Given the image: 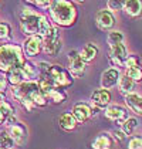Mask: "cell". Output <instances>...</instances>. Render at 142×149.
I'll return each instance as SVG.
<instances>
[{
    "label": "cell",
    "mask_w": 142,
    "mask_h": 149,
    "mask_svg": "<svg viewBox=\"0 0 142 149\" xmlns=\"http://www.w3.org/2000/svg\"><path fill=\"white\" fill-rule=\"evenodd\" d=\"M19 22H20V29H22L23 34L29 36V37L38 36V37L44 38V37H47L48 33L51 31V29L54 27L47 20L46 16L37 13L30 7H24L20 12Z\"/></svg>",
    "instance_id": "1"
},
{
    "label": "cell",
    "mask_w": 142,
    "mask_h": 149,
    "mask_svg": "<svg viewBox=\"0 0 142 149\" xmlns=\"http://www.w3.org/2000/svg\"><path fill=\"white\" fill-rule=\"evenodd\" d=\"M12 97L27 111H31L34 107H46L48 102L37 81H24L20 85L12 87Z\"/></svg>",
    "instance_id": "2"
},
{
    "label": "cell",
    "mask_w": 142,
    "mask_h": 149,
    "mask_svg": "<svg viewBox=\"0 0 142 149\" xmlns=\"http://www.w3.org/2000/svg\"><path fill=\"white\" fill-rule=\"evenodd\" d=\"M26 63L23 48L17 44H1L0 46V71L10 72L22 68Z\"/></svg>",
    "instance_id": "3"
},
{
    "label": "cell",
    "mask_w": 142,
    "mask_h": 149,
    "mask_svg": "<svg viewBox=\"0 0 142 149\" xmlns=\"http://www.w3.org/2000/svg\"><path fill=\"white\" fill-rule=\"evenodd\" d=\"M53 22L61 27H70L77 20V9L74 3L67 0H56L51 1V6L48 9Z\"/></svg>",
    "instance_id": "4"
},
{
    "label": "cell",
    "mask_w": 142,
    "mask_h": 149,
    "mask_svg": "<svg viewBox=\"0 0 142 149\" xmlns=\"http://www.w3.org/2000/svg\"><path fill=\"white\" fill-rule=\"evenodd\" d=\"M48 75H50V78L53 80L54 85L57 88H65V87H70L72 84V78H71L70 72L58 64L51 65V68L48 71Z\"/></svg>",
    "instance_id": "5"
},
{
    "label": "cell",
    "mask_w": 142,
    "mask_h": 149,
    "mask_svg": "<svg viewBox=\"0 0 142 149\" xmlns=\"http://www.w3.org/2000/svg\"><path fill=\"white\" fill-rule=\"evenodd\" d=\"M61 46L63 44L60 38V31L56 27H53L47 37L43 38V51L48 56H57L61 50Z\"/></svg>",
    "instance_id": "6"
},
{
    "label": "cell",
    "mask_w": 142,
    "mask_h": 149,
    "mask_svg": "<svg viewBox=\"0 0 142 149\" xmlns=\"http://www.w3.org/2000/svg\"><path fill=\"white\" fill-rule=\"evenodd\" d=\"M85 67H87V63H84V60L81 58L78 51L72 50L68 53V71L71 72L72 77H75V78L83 77L85 72Z\"/></svg>",
    "instance_id": "7"
},
{
    "label": "cell",
    "mask_w": 142,
    "mask_h": 149,
    "mask_svg": "<svg viewBox=\"0 0 142 149\" xmlns=\"http://www.w3.org/2000/svg\"><path fill=\"white\" fill-rule=\"evenodd\" d=\"M7 132L10 134V136L13 138L16 145H23L27 139V128L20 122V121H13L12 124L7 125Z\"/></svg>",
    "instance_id": "8"
},
{
    "label": "cell",
    "mask_w": 142,
    "mask_h": 149,
    "mask_svg": "<svg viewBox=\"0 0 142 149\" xmlns=\"http://www.w3.org/2000/svg\"><path fill=\"white\" fill-rule=\"evenodd\" d=\"M43 50V38L34 36V37H29L23 43V54L24 57H34L40 51Z\"/></svg>",
    "instance_id": "9"
},
{
    "label": "cell",
    "mask_w": 142,
    "mask_h": 149,
    "mask_svg": "<svg viewBox=\"0 0 142 149\" xmlns=\"http://www.w3.org/2000/svg\"><path fill=\"white\" fill-rule=\"evenodd\" d=\"M71 114L74 115V118H75V121H77L78 124H84V122L88 121L95 112L93 111V108H91L88 104L78 102V104H75V105L72 107Z\"/></svg>",
    "instance_id": "10"
},
{
    "label": "cell",
    "mask_w": 142,
    "mask_h": 149,
    "mask_svg": "<svg viewBox=\"0 0 142 149\" xmlns=\"http://www.w3.org/2000/svg\"><path fill=\"white\" fill-rule=\"evenodd\" d=\"M95 23L101 30H109L115 24V16L109 10H100L95 16Z\"/></svg>",
    "instance_id": "11"
},
{
    "label": "cell",
    "mask_w": 142,
    "mask_h": 149,
    "mask_svg": "<svg viewBox=\"0 0 142 149\" xmlns=\"http://www.w3.org/2000/svg\"><path fill=\"white\" fill-rule=\"evenodd\" d=\"M111 102V92L108 90L100 88L91 94V104L95 108H106Z\"/></svg>",
    "instance_id": "12"
},
{
    "label": "cell",
    "mask_w": 142,
    "mask_h": 149,
    "mask_svg": "<svg viewBox=\"0 0 142 149\" xmlns=\"http://www.w3.org/2000/svg\"><path fill=\"white\" fill-rule=\"evenodd\" d=\"M108 57H109V60H111L115 65H122V64L125 63L127 57H128L125 44H117V46L109 47Z\"/></svg>",
    "instance_id": "13"
},
{
    "label": "cell",
    "mask_w": 142,
    "mask_h": 149,
    "mask_svg": "<svg viewBox=\"0 0 142 149\" xmlns=\"http://www.w3.org/2000/svg\"><path fill=\"white\" fill-rule=\"evenodd\" d=\"M119 81V71L117 68H108L101 75V88L111 90L114 85H117Z\"/></svg>",
    "instance_id": "14"
},
{
    "label": "cell",
    "mask_w": 142,
    "mask_h": 149,
    "mask_svg": "<svg viewBox=\"0 0 142 149\" xmlns=\"http://www.w3.org/2000/svg\"><path fill=\"white\" fill-rule=\"evenodd\" d=\"M16 115H14V108L10 102L7 101H1L0 102V125H9L13 121H16Z\"/></svg>",
    "instance_id": "15"
},
{
    "label": "cell",
    "mask_w": 142,
    "mask_h": 149,
    "mask_svg": "<svg viewBox=\"0 0 142 149\" xmlns=\"http://www.w3.org/2000/svg\"><path fill=\"white\" fill-rule=\"evenodd\" d=\"M127 109L125 108H122V107H119V105H109V107H106L105 109V116L108 119H111V121H118L121 122L122 119H125L127 118Z\"/></svg>",
    "instance_id": "16"
},
{
    "label": "cell",
    "mask_w": 142,
    "mask_h": 149,
    "mask_svg": "<svg viewBox=\"0 0 142 149\" xmlns=\"http://www.w3.org/2000/svg\"><path fill=\"white\" fill-rule=\"evenodd\" d=\"M77 124L78 122L75 121L74 115L71 114V112H64V114L60 115L58 125L61 129H64V131H72V129H75Z\"/></svg>",
    "instance_id": "17"
},
{
    "label": "cell",
    "mask_w": 142,
    "mask_h": 149,
    "mask_svg": "<svg viewBox=\"0 0 142 149\" xmlns=\"http://www.w3.org/2000/svg\"><path fill=\"white\" fill-rule=\"evenodd\" d=\"M125 102H127V105L134 112L142 115V97L141 95H138L135 92L129 94V95L125 97Z\"/></svg>",
    "instance_id": "18"
},
{
    "label": "cell",
    "mask_w": 142,
    "mask_h": 149,
    "mask_svg": "<svg viewBox=\"0 0 142 149\" xmlns=\"http://www.w3.org/2000/svg\"><path fill=\"white\" fill-rule=\"evenodd\" d=\"M118 88H119V91H121V94H124L125 97L129 95V94H134L135 81H132L131 78H128L127 75H122V77H119Z\"/></svg>",
    "instance_id": "19"
},
{
    "label": "cell",
    "mask_w": 142,
    "mask_h": 149,
    "mask_svg": "<svg viewBox=\"0 0 142 149\" xmlns=\"http://www.w3.org/2000/svg\"><path fill=\"white\" fill-rule=\"evenodd\" d=\"M97 54H98V48H97L93 43L85 44V46L81 48V51H80V56H81V58L84 60V63L93 61V60L97 57Z\"/></svg>",
    "instance_id": "20"
},
{
    "label": "cell",
    "mask_w": 142,
    "mask_h": 149,
    "mask_svg": "<svg viewBox=\"0 0 142 149\" xmlns=\"http://www.w3.org/2000/svg\"><path fill=\"white\" fill-rule=\"evenodd\" d=\"M111 145H112V139L106 134L98 135L91 143L93 149H111Z\"/></svg>",
    "instance_id": "21"
},
{
    "label": "cell",
    "mask_w": 142,
    "mask_h": 149,
    "mask_svg": "<svg viewBox=\"0 0 142 149\" xmlns=\"http://www.w3.org/2000/svg\"><path fill=\"white\" fill-rule=\"evenodd\" d=\"M124 9L132 17H138L142 13V1L139 0H129L124 3Z\"/></svg>",
    "instance_id": "22"
},
{
    "label": "cell",
    "mask_w": 142,
    "mask_h": 149,
    "mask_svg": "<svg viewBox=\"0 0 142 149\" xmlns=\"http://www.w3.org/2000/svg\"><path fill=\"white\" fill-rule=\"evenodd\" d=\"M44 95H46L47 101H53L54 104L64 102L65 98H67V94L64 92V90H61V88H53V90H50L48 92H46Z\"/></svg>",
    "instance_id": "23"
},
{
    "label": "cell",
    "mask_w": 142,
    "mask_h": 149,
    "mask_svg": "<svg viewBox=\"0 0 142 149\" xmlns=\"http://www.w3.org/2000/svg\"><path fill=\"white\" fill-rule=\"evenodd\" d=\"M24 81H26V78H24V74H23V71H22V68L13 70L10 72H7V82L12 84V87L20 85Z\"/></svg>",
    "instance_id": "24"
},
{
    "label": "cell",
    "mask_w": 142,
    "mask_h": 149,
    "mask_svg": "<svg viewBox=\"0 0 142 149\" xmlns=\"http://www.w3.org/2000/svg\"><path fill=\"white\" fill-rule=\"evenodd\" d=\"M22 71H23L26 81H34V78L37 77V74H38V68L34 67V65H33L31 63H29V61L24 63V65L22 67Z\"/></svg>",
    "instance_id": "25"
},
{
    "label": "cell",
    "mask_w": 142,
    "mask_h": 149,
    "mask_svg": "<svg viewBox=\"0 0 142 149\" xmlns=\"http://www.w3.org/2000/svg\"><path fill=\"white\" fill-rule=\"evenodd\" d=\"M16 143L10 136V134L7 132V129L0 131V149H13Z\"/></svg>",
    "instance_id": "26"
},
{
    "label": "cell",
    "mask_w": 142,
    "mask_h": 149,
    "mask_svg": "<svg viewBox=\"0 0 142 149\" xmlns=\"http://www.w3.org/2000/svg\"><path fill=\"white\" fill-rule=\"evenodd\" d=\"M106 41H108L109 47L117 46V44H124V34L121 31H109Z\"/></svg>",
    "instance_id": "27"
},
{
    "label": "cell",
    "mask_w": 142,
    "mask_h": 149,
    "mask_svg": "<svg viewBox=\"0 0 142 149\" xmlns=\"http://www.w3.org/2000/svg\"><path fill=\"white\" fill-rule=\"evenodd\" d=\"M136 125H138V121H136L135 118H128V119L122 124V132H124L125 135H131V134L135 131Z\"/></svg>",
    "instance_id": "28"
},
{
    "label": "cell",
    "mask_w": 142,
    "mask_h": 149,
    "mask_svg": "<svg viewBox=\"0 0 142 149\" xmlns=\"http://www.w3.org/2000/svg\"><path fill=\"white\" fill-rule=\"evenodd\" d=\"M12 38V27L6 22H0V40Z\"/></svg>",
    "instance_id": "29"
},
{
    "label": "cell",
    "mask_w": 142,
    "mask_h": 149,
    "mask_svg": "<svg viewBox=\"0 0 142 149\" xmlns=\"http://www.w3.org/2000/svg\"><path fill=\"white\" fill-rule=\"evenodd\" d=\"M125 75L131 78L132 81H141L142 80V70L139 67H132V68H127V72Z\"/></svg>",
    "instance_id": "30"
},
{
    "label": "cell",
    "mask_w": 142,
    "mask_h": 149,
    "mask_svg": "<svg viewBox=\"0 0 142 149\" xmlns=\"http://www.w3.org/2000/svg\"><path fill=\"white\" fill-rule=\"evenodd\" d=\"M124 65H125L127 68L139 67V58L136 57V56H128V57H127V60H125V63H124Z\"/></svg>",
    "instance_id": "31"
},
{
    "label": "cell",
    "mask_w": 142,
    "mask_h": 149,
    "mask_svg": "<svg viewBox=\"0 0 142 149\" xmlns=\"http://www.w3.org/2000/svg\"><path fill=\"white\" fill-rule=\"evenodd\" d=\"M6 92H7V80L4 77H0V102L6 101Z\"/></svg>",
    "instance_id": "32"
},
{
    "label": "cell",
    "mask_w": 142,
    "mask_h": 149,
    "mask_svg": "<svg viewBox=\"0 0 142 149\" xmlns=\"http://www.w3.org/2000/svg\"><path fill=\"white\" fill-rule=\"evenodd\" d=\"M37 65H38V71H40L41 75L48 74V71H50V68H51V64H48L47 61H40Z\"/></svg>",
    "instance_id": "33"
},
{
    "label": "cell",
    "mask_w": 142,
    "mask_h": 149,
    "mask_svg": "<svg viewBox=\"0 0 142 149\" xmlns=\"http://www.w3.org/2000/svg\"><path fill=\"white\" fill-rule=\"evenodd\" d=\"M106 4H108V10H109V12H111V10H112V12H118V10H121V9L124 7V3H122V1H112V0H111V1H108Z\"/></svg>",
    "instance_id": "34"
},
{
    "label": "cell",
    "mask_w": 142,
    "mask_h": 149,
    "mask_svg": "<svg viewBox=\"0 0 142 149\" xmlns=\"http://www.w3.org/2000/svg\"><path fill=\"white\" fill-rule=\"evenodd\" d=\"M129 149H142V138H132L128 143Z\"/></svg>",
    "instance_id": "35"
},
{
    "label": "cell",
    "mask_w": 142,
    "mask_h": 149,
    "mask_svg": "<svg viewBox=\"0 0 142 149\" xmlns=\"http://www.w3.org/2000/svg\"><path fill=\"white\" fill-rule=\"evenodd\" d=\"M27 4H33V6H37L40 9H50L51 1H38V0H34V1H27Z\"/></svg>",
    "instance_id": "36"
},
{
    "label": "cell",
    "mask_w": 142,
    "mask_h": 149,
    "mask_svg": "<svg viewBox=\"0 0 142 149\" xmlns=\"http://www.w3.org/2000/svg\"><path fill=\"white\" fill-rule=\"evenodd\" d=\"M112 134H114V136L117 138V139H118V141H122V139H124V138H125V134H124V132H122V131H114V132H112Z\"/></svg>",
    "instance_id": "37"
}]
</instances>
